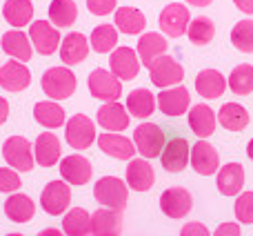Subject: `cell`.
I'll return each instance as SVG.
<instances>
[{"label": "cell", "instance_id": "49", "mask_svg": "<svg viewBox=\"0 0 253 236\" xmlns=\"http://www.w3.org/2000/svg\"><path fill=\"white\" fill-rule=\"evenodd\" d=\"M184 2H189L191 7H207V4H211V0H184Z\"/></svg>", "mask_w": 253, "mask_h": 236}, {"label": "cell", "instance_id": "28", "mask_svg": "<svg viewBox=\"0 0 253 236\" xmlns=\"http://www.w3.org/2000/svg\"><path fill=\"white\" fill-rule=\"evenodd\" d=\"M4 214H7V219L13 221V223H29L36 214V203L31 201L27 194L13 192L11 196L7 198V203H4Z\"/></svg>", "mask_w": 253, "mask_h": 236}, {"label": "cell", "instance_id": "20", "mask_svg": "<svg viewBox=\"0 0 253 236\" xmlns=\"http://www.w3.org/2000/svg\"><path fill=\"white\" fill-rule=\"evenodd\" d=\"M98 147L111 158L118 161H131L135 154V145L133 140H129L126 136L118 134V131H107V134L98 136Z\"/></svg>", "mask_w": 253, "mask_h": 236}, {"label": "cell", "instance_id": "43", "mask_svg": "<svg viewBox=\"0 0 253 236\" xmlns=\"http://www.w3.org/2000/svg\"><path fill=\"white\" fill-rule=\"evenodd\" d=\"M118 0H87V9L93 16H109L111 11H116Z\"/></svg>", "mask_w": 253, "mask_h": 236}, {"label": "cell", "instance_id": "10", "mask_svg": "<svg viewBox=\"0 0 253 236\" xmlns=\"http://www.w3.org/2000/svg\"><path fill=\"white\" fill-rule=\"evenodd\" d=\"M69 203H71V187L65 180H51L40 194V205L51 216H60L62 212H67Z\"/></svg>", "mask_w": 253, "mask_h": 236}, {"label": "cell", "instance_id": "21", "mask_svg": "<svg viewBox=\"0 0 253 236\" xmlns=\"http://www.w3.org/2000/svg\"><path fill=\"white\" fill-rule=\"evenodd\" d=\"M60 140H58L56 134L51 131H42V134L36 138V145H34V158L38 165L42 167H53L60 163Z\"/></svg>", "mask_w": 253, "mask_h": 236}, {"label": "cell", "instance_id": "29", "mask_svg": "<svg viewBox=\"0 0 253 236\" xmlns=\"http://www.w3.org/2000/svg\"><path fill=\"white\" fill-rule=\"evenodd\" d=\"M167 47L169 43L165 40V36L156 34V31H149V34H142L138 40V56H140V62L144 67H149L158 56L167 54Z\"/></svg>", "mask_w": 253, "mask_h": 236}, {"label": "cell", "instance_id": "3", "mask_svg": "<svg viewBox=\"0 0 253 236\" xmlns=\"http://www.w3.org/2000/svg\"><path fill=\"white\" fill-rule=\"evenodd\" d=\"M165 131H162L160 125L156 122H142V125L135 127L133 131V145H135V152L140 154L142 158H156L162 154L165 149Z\"/></svg>", "mask_w": 253, "mask_h": 236}, {"label": "cell", "instance_id": "33", "mask_svg": "<svg viewBox=\"0 0 253 236\" xmlns=\"http://www.w3.org/2000/svg\"><path fill=\"white\" fill-rule=\"evenodd\" d=\"M218 120L224 129L229 131H242L249 125V112L240 103H224L218 112Z\"/></svg>", "mask_w": 253, "mask_h": 236}, {"label": "cell", "instance_id": "6", "mask_svg": "<svg viewBox=\"0 0 253 236\" xmlns=\"http://www.w3.org/2000/svg\"><path fill=\"white\" fill-rule=\"evenodd\" d=\"M87 85H89L91 96L98 98V101L111 103L123 96V80L107 69H93L91 74H89Z\"/></svg>", "mask_w": 253, "mask_h": 236}, {"label": "cell", "instance_id": "35", "mask_svg": "<svg viewBox=\"0 0 253 236\" xmlns=\"http://www.w3.org/2000/svg\"><path fill=\"white\" fill-rule=\"evenodd\" d=\"M62 232L67 236H89L91 234V214L83 207L69 210L62 221Z\"/></svg>", "mask_w": 253, "mask_h": 236}, {"label": "cell", "instance_id": "45", "mask_svg": "<svg viewBox=\"0 0 253 236\" xmlns=\"http://www.w3.org/2000/svg\"><path fill=\"white\" fill-rule=\"evenodd\" d=\"M211 236H240V225L238 223H220Z\"/></svg>", "mask_w": 253, "mask_h": 236}, {"label": "cell", "instance_id": "39", "mask_svg": "<svg viewBox=\"0 0 253 236\" xmlns=\"http://www.w3.org/2000/svg\"><path fill=\"white\" fill-rule=\"evenodd\" d=\"M229 87L238 96H247L253 92V65L242 62V65L233 67V71L229 74Z\"/></svg>", "mask_w": 253, "mask_h": 236}, {"label": "cell", "instance_id": "2", "mask_svg": "<svg viewBox=\"0 0 253 236\" xmlns=\"http://www.w3.org/2000/svg\"><path fill=\"white\" fill-rule=\"evenodd\" d=\"M93 196L100 205L123 212L126 207V201H129V185L116 176H102L93 185Z\"/></svg>", "mask_w": 253, "mask_h": 236}, {"label": "cell", "instance_id": "24", "mask_svg": "<svg viewBox=\"0 0 253 236\" xmlns=\"http://www.w3.org/2000/svg\"><path fill=\"white\" fill-rule=\"evenodd\" d=\"M218 189L224 196H238L245 187V167L240 163H227L218 172Z\"/></svg>", "mask_w": 253, "mask_h": 236}, {"label": "cell", "instance_id": "8", "mask_svg": "<svg viewBox=\"0 0 253 236\" xmlns=\"http://www.w3.org/2000/svg\"><path fill=\"white\" fill-rule=\"evenodd\" d=\"M158 22H160V29L167 36L180 38L182 34H187V27L191 22V13H189V7H184L182 2H171L160 11Z\"/></svg>", "mask_w": 253, "mask_h": 236}, {"label": "cell", "instance_id": "34", "mask_svg": "<svg viewBox=\"0 0 253 236\" xmlns=\"http://www.w3.org/2000/svg\"><path fill=\"white\" fill-rule=\"evenodd\" d=\"M156 110V96L149 89H133L126 96V112L133 118H149Z\"/></svg>", "mask_w": 253, "mask_h": 236}, {"label": "cell", "instance_id": "11", "mask_svg": "<svg viewBox=\"0 0 253 236\" xmlns=\"http://www.w3.org/2000/svg\"><path fill=\"white\" fill-rule=\"evenodd\" d=\"M193 207V196L184 187H169L160 196V210L169 219H184Z\"/></svg>", "mask_w": 253, "mask_h": 236}, {"label": "cell", "instance_id": "32", "mask_svg": "<svg viewBox=\"0 0 253 236\" xmlns=\"http://www.w3.org/2000/svg\"><path fill=\"white\" fill-rule=\"evenodd\" d=\"M2 16L13 29H20L25 25H31L34 4H31V0H7L2 7Z\"/></svg>", "mask_w": 253, "mask_h": 236}, {"label": "cell", "instance_id": "30", "mask_svg": "<svg viewBox=\"0 0 253 236\" xmlns=\"http://www.w3.org/2000/svg\"><path fill=\"white\" fill-rule=\"evenodd\" d=\"M34 118H36V122H40L47 129H56V127L65 125L67 112L56 101H40L34 107Z\"/></svg>", "mask_w": 253, "mask_h": 236}, {"label": "cell", "instance_id": "9", "mask_svg": "<svg viewBox=\"0 0 253 236\" xmlns=\"http://www.w3.org/2000/svg\"><path fill=\"white\" fill-rule=\"evenodd\" d=\"M29 40L38 54L51 56L60 47V31H58L56 25H51L47 20H36L29 25Z\"/></svg>", "mask_w": 253, "mask_h": 236}, {"label": "cell", "instance_id": "47", "mask_svg": "<svg viewBox=\"0 0 253 236\" xmlns=\"http://www.w3.org/2000/svg\"><path fill=\"white\" fill-rule=\"evenodd\" d=\"M7 116H9V103H7V98L0 96V125L7 120Z\"/></svg>", "mask_w": 253, "mask_h": 236}, {"label": "cell", "instance_id": "22", "mask_svg": "<svg viewBox=\"0 0 253 236\" xmlns=\"http://www.w3.org/2000/svg\"><path fill=\"white\" fill-rule=\"evenodd\" d=\"M123 232V216L118 210L100 207L91 214V234L93 236H120Z\"/></svg>", "mask_w": 253, "mask_h": 236}, {"label": "cell", "instance_id": "19", "mask_svg": "<svg viewBox=\"0 0 253 236\" xmlns=\"http://www.w3.org/2000/svg\"><path fill=\"white\" fill-rule=\"evenodd\" d=\"M89 40L84 34H80V31H71V34H67L65 38L60 40V60L65 62L67 67L71 65H78V62H83L84 58H87L89 54Z\"/></svg>", "mask_w": 253, "mask_h": 236}, {"label": "cell", "instance_id": "37", "mask_svg": "<svg viewBox=\"0 0 253 236\" xmlns=\"http://www.w3.org/2000/svg\"><path fill=\"white\" fill-rule=\"evenodd\" d=\"M89 45H91V49L98 54L114 52L116 45H118V29H116L114 25H98L96 29L91 31Z\"/></svg>", "mask_w": 253, "mask_h": 236}, {"label": "cell", "instance_id": "46", "mask_svg": "<svg viewBox=\"0 0 253 236\" xmlns=\"http://www.w3.org/2000/svg\"><path fill=\"white\" fill-rule=\"evenodd\" d=\"M233 4H236L240 11L249 13V16H253V0H233Z\"/></svg>", "mask_w": 253, "mask_h": 236}, {"label": "cell", "instance_id": "52", "mask_svg": "<svg viewBox=\"0 0 253 236\" xmlns=\"http://www.w3.org/2000/svg\"><path fill=\"white\" fill-rule=\"evenodd\" d=\"M0 67H2V65H0Z\"/></svg>", "mask_w": 253, "mask_h": 236}, {"label": "cell", "instance_id": "44", "mask_svg": "<svg viewBox=\"0 0 253 236\" xmlns=\"http://www.w3.org/2000/svg\"><path fill=\"white\" fill-rule=\"evenodd\" d=\"M180 236H211V234L202 223H187L180 230Z\"/></svg>", "mask_w": 253, "mask_h": 236}, {"label": "cell", "instance_id": "50", "mask_svg": "<svg viewBox=\"0 0 253 236\" xmlns=\"http://www.w3.org/2000/svg\"><path fill=\"white\" fill-rule=\"evenodd\" d=\"M247 156H249L251 161H253V138L249 140V145H247Z\"/></svg>", "mask_w": 253, "mask_h": 236}, {"label": "cell", "instance_id": "12", "mask_svg": "<svg viewBox=\"0 0 253 236\" xmlns=\"http://www.w3.org/2000/svg\"><path fill=\"white\" fill-rule=\"evenodd\" d=\"M109 67L111 74L120 80H133L140 71V56L131 47H116L109 56Z\"/></svg>", "mask_w": 253, "mask_h": 236}, {"label": "cell", "instance_id": "51", "mask_svg": "<svg viewBox=\"0 0 253 236\" xmlns=\"http://www.w3.org/2000/svg\"><path fill=\"white\" fill-rule=\"evenodd\" d=\"M7 236H22V234H18V232H13V234H7Z\"/></svg>", "mask_w": 253, "mask_h": 236}, {"label": "cell", "instance_id": "36", "mask_svg": "<svg viewBox=\"0 0 253 236\" xmlns=\"http://www.w3.org/2000/svg\"><path fill=\"white\" fill-rule=\"evenodd\" d=\"M78 18V7L74 0H51L49 4V22L56 27H71Z\"/></svg>", "mask_w": 253, "mask_h": 236}, {"label": "cell", "instance_id": "16", "mask_svg": "<svg viewBox=\"0 0 253 236\" xmlns=\"http://www.w3.org/2000/svg\"><path fill=\"white\" fill-rule=\"evenodd\" d=\"M91 163L87 161L80 154H71V156H65L60 161V176L67 180L69 185H87L91 180Z\"/></svg>", "mask_w": 253, "mask_h": 236}, {"label": "cell", "instance_id": "27", "mask_svg": "<svg viewBox=\"0 0 253 236\" xmlns=\"http://www.w3.org/2000/svg\"><path fill=\"white\" fill-rule=\"evenodd\" d=\"M227 89V78L220 74L218 69H202L196 78V92L200 94L202 98H209V101H215L220 98Z\"/></svg>", "mask_w": 253, "mask_h": 236}, {"label": "cell", "instance_id": "26", "mask_svg": "<svg viewBox=\"0 0 253 236\" xmlns=\"http://www.w3.org/2000/svg\"><path fill=\"white\" fill-rule=\"evenodd\" d=\"M98 125L107 131H123L129 127V112L126 107H123L118 101L105 103V105L98 110Z\"/></svg>", "mask_w": 253, "mask_h": 236}, {"label": "cell", "instance_id": "42", "mask_svg": "<svg viewBox=\"0 0 253 236\" xmlns=\"http://www.w3.org/2000/svg\"><path fill=\"white\" fill-rule=\"evenodd\" d=\"M22 185L20 176L16 174L13 170H9V167H0V192L2 194H13L18 192Z\"/></svg>", "mask_w": 253, "mask_h": 236}, {"label": "cell", "instance_id": "31", "mask_svg": "<svg viewBox=\"0 0 253 236\" xmlns=\"http://www.w3.org/2000/svg\"><path fill=\"white\" fill-rule=\"evenodd\" d=\"M147 27V18L140 9L135 7H120L116 9V29L123 31L126 36H135L142 34Z\"/></svg>", "mask_w": 253, "mask_h": 236}, {"label": "cell", "instance_id": "1", "mask_svg": "<svg viewBox=\"0 0 253 236\" xmlns=\"http://www.w3.org/2000/svg\"><path fill=\"white\" fill-rule=\"evenodd\" d=\"M40 85L51 101H65V98L74 96L76 92V76L69 67H49L42 74Z\"/></svg>", "mask_w": 253, "mask_h": 236}, {"label": "cell", "instance_id": "5", "mask_svg": "<svg viewBox=\"0 0 253 236\" xmlns=\"http://www.w3.org/2000/svg\"><path fill=\"white\" fill-rule=\"evenodd\" d=\"M2 156H4V161H7V165L18 172L34 170V163H36L34 147H31V143L27 138H22V136H11V138L4 140Z\"/></svg>", "mask_w": 253, "mask_h": 236}, {"label": "cell", "instance_id": "7", "mask_svg": "<svg viewBox=\"0 0 253 236\" xmlns=\"http://www.w3.org/2000/svg\"><path fill=\"white\" fill-rule=\"evenodd\" d=\"M65 138L74 149H89L96 140V125L89 116L76 114L67 120Z\"/></svg>", "mask_w": 253, "mask_h": 236}, {"label": "cell", "instance_id": "18", "mask_svg": "<svg viewBox=\"0 0 253 236\" xmlns=\"http://www.w3.org/2000/svg\"><path fill=\"white\" fill-rule=\"evenodd\" d=\"M153 183H156V174L147 158H131L126 165V185L133 192H149Z\"/></svg>", "mask_w": 253, "mask_h": 236}, {"label": "cell", "instance_id": "48", "mask_svg": "<svg viewBox=\"0 0 253 236\" xmlns=\"http://www.w3.org/2000/svg\"><path fill=\"white\" fill-rule=\"evenodd\" d=\"M38 236H67V234L60 232V230H56V228H47V230H42Z\"/></svg>", "mask_w": 253, "mask_h": 236}, {"label": "cell", "instance_id": "15", "mask_svg": "<svg viewBox=\"0 0 253 236\" xmlns=\"http://www.w3.org/2000/svg\"><path fill=\"white\" fill-rule=\"evenodd\" d=\"M189 158H191V149H189V143L184 138H171L169 143H165V149L160 154L162 167L171 174L182 172L189 165Z\"/></svg>", "mask_w": 253, "mask_h": 236}, {"label": "cell", "instance_id": "41", "mask_svg": "<svg viewBox=\"0 0 253 236\" xmlns=\"http://www.w3.org/2000/svg\"><path fill=\"white\" fill-rule=\"evenodd\" d=\"M233 212H236V219L240 221L242 225H251L253 223V192L238 194Z\"/></svg>", "mask_w": 253, "mask_h": 236}, {"label": "cell", "instance_id": "25", "mask_svg": "<svg viewBox=\"0 0 253 236\" xmlns=\"http://www.w3.org/2000/svg\"><path fill=\"white\" fill-rule=\"evenodd\" d=\"M0 45H2L4 54H9V56L16 58V60H20V62L31 60L34 45H31L29 36H27L25 31H20V29L7 31V34H2V38H0Z\"/></svg>", "mask_w": 253, "mask_h": 236}, {"label": "cell", "instance_id": "40", "mask_svg": "<svg viewBox=\"0 0 253 236\" xmlns=\"http://www.w3.org/2000/svg\"><path fill=\"white\" fill-rule=\"evenodd\" d=\"M231 43L238 52L253 54V20H240L231 29Z\"/></svg>", "mask_w": 253, "mask_h": 236}, {"label": "cell", "instance_id": "23", "mask_svg": "<svg viewBox=\"0 0 253 236\" xmlns=\"http://www.w3.org/2000/svg\"><path fill=\"white\" fill-rule=\"evenodd\" d=\"M215 125H218V118H215V112L209 105L198 103L189 110V127L198 138H209L215 131Z\"/></svg>", "mask_w": 253, "mask_h": 236}, {"label": "cell", "instance_id": "17", "mask_svg": "<svg viewBox=\"0 0 253 236\" xmlns=\"http://www.w3.org/2000/svg\"><path fill=\"white\" fill-rule=\"evenodd\" d=\"M191 167L200 176H211L220 170V156L218 149L211 147L205 138H200L191 147Z\"/></svg>", "mask_w": 253, "mask_h": 236}, {"label": "cell", "instance_id": "38", "mask_svg": "<svg viewBox=\"0 0 253 236\" xmlns=\"http://www.w3.org/2000/svg\"><path fill=\"white\" fill-rule=\"evenodd\" d=\"M187 36H189V40H191L193 45H198V47L209 45L211 40H213V36H215L213 20H211V18H207V16L193 18V20L189 22V27H187Z\"/></svg>", "mask_w": 253, "mask_h": 236}, {"label": "cell", "instance_id": "4", "mask_svg": "<svg viewBox=\"0 0 253 236\" xmlns=\"http://www.w3.org/2000/svg\"><path fill=\"white\" fill-rule=\"evenodd\" d=\"M147 69H149V78H151V83L160 89L175 87V85H180L184 80V67L180 65L175 58L167 56V54L158 56Z\"/></svg>", "mask_w": 253, "mask_h": 236}, {"label": "cell", "instance_id": "13", "mask_svg": "<svg viewBox=\"0 0 253 236\" xmlns=\"http://www.w3.org/2000/svg\"><path fill=\"white\" fill-rule=\"evenodd\" d=\"M158 107L165 116H182L187 114L191 96H189V89L182 85H175V87H167L158 94Z\"/></svg>", "mask_w": 253, "mask_h": 236}, {"label": "cell", "instance_id": "14", "mask_svg": "<svg viewBox=\"0 0 253 236\" xmlns=\"http://www.w3.org/2000/svg\"><path fill=\"white\" fill-rule=\"evenodd\" d=\"M31 85V71L27 69L25 62L20 60H7L0 67V87L4 92H22Z\"/></svg>", "mask_w": 253, "mask_h": 236}]
</instances>
